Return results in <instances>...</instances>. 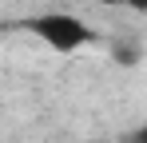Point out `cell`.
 Here are the masks:
<instances>
[{
    "label": "cell",
    "mask_w": 147,
    "mask_h": 143,
    "mask_svg": "<svg viewBox=\"0 0 147 143\" xmlns=\"http://www.w3.org/2000/svg\"><path fill=\"white\" fill-rule=\"evenodd\" d=\"M24 32H32L36 40L52 52H80V48L96 44V28H88V24L72 16V12H36V16H28L24 20Z\"/></svg>",
    "instance_id": "6da1fadb"
},
{
    "label": "cell",
    "mask_w": 147,
    "mask_h": 143,
    "mask_svg": "<svg viewBox=\"0 0 147 143\" xmlns=\"http://www.w3.org/2000/svg\"><path fill=\"white\" fill-rule=\"evenodd\" d=\"M131 143H147V123H139V127L131 131Z\"/></svg>",
    "instance_id": "7a4b0ae2"
},
{
    "label": "cell",
    "mask_w": 147,
    "mask_h": 143,
    "mask_svg": "<svg viewBox=\"0 0 147 143\" xmlns=\"http://www.w3.org/2000/svg\"><path fill=\"white\" fill-rule=\"evenodd\" d=\"M127 8H135V12H147V0H127Z\"/></svg>",
    "instance_id": "3957f363"
},
{
    "label": "cell",
    "mask_w": 147,
    "mask_h": 143,
    "mask_svg": "<svg viewBox=\"0 0 147 143\" xmlns=\"http://www.w3.org/2000/svg\"><path fill=\"white\" fill-rule=\"evenodd\" d=\"M103 4H127V0H103Z\"/></svg>",
    "instance_id": "277c9868"
}]
</instances>
